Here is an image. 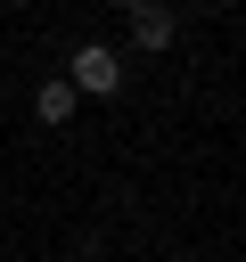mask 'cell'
I'll list each match as a JSON object with an SVG mask.
<instances>
[{
  "instance_id": "cell-1",
  "label": "cell",
  "mask_w": 246,
  "mask_h": 262,
  "mask_svg": "<svg viewBox=\"0 0 246 262\" xmlns=\"http://www.w3.org/2000/svg\"><path fill=\"white\" fill-rule=\"evenodd\" d=\"M66 90H90V98L123 90V57H115L107 41H82V49H74V82H66Z\"/></svg>"
},
{
  "instance_id": "cell-2",
  "label": "cell",
  "mask_w": 246,
  "mask_h": 262,
  "mask_svg": "<svg viewBox=\"0 0 246 262\" xmlns=\"http://www.w3.org/2000/svg\"><path fill=\"white\" fill-rule=\"evenodd\" d=\"M131 41H139V49H164V41H172V16H164L156 0H139V8H131Z\"/></svg>"
},
{
  "instance_id": "cell-3",
  "label": "cell",
  "mask_w": 246,
  "mask_h": 262,
  "mask_svg": "<svg viewBox=\"0 0 246 262\" xmlns=\"http://www.w3.org/2000/svg\"><path fill=\"white\" fill-rule=\"evenodd\" d=\"M33 106H41V123H74V90H66V82H41Z\"/></svg>"
},
{
  "instance_id": "cell-4",
  "label": "cell",
  "mask_w": 246,
  "mask_h": 262,
  "mask_svg": "<svg viewBox=\"0 0 246 262\" xmlns=\"http://www.w3.org/2000/svg\"><path fill=\"white\" fill-rule=\"evenodd\" d=\"M115 8H139V0H115Z\"/></svg>"
}]
</instances>
